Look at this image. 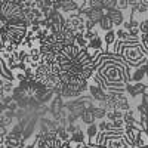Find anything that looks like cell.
Segmentation results:
<instances>
[{
  "label": "cell",
  "instance_id": "obj_1",
  "mask_svg": "<svg viewBox=\"0 0 148 148\" xmlns=\"http://www.w3.org/2000/svg\"><path fill=\"white\" fill-rule=\"evenodd\" d=\"M107 53H117L120 55L125 62L130 68H136L145 64V61L148 58V53L142 49L141 42H126V40H116L113 45L107 46L105 49Z\"/></svg>",
  "mask_w": 148,
  "mask_h": 148
},
{
  "label": "cell",
  "instance_id": "obj_2",
  "mask_svg": "<svg viewBox=\"0 0 148 148\" xmlns=\"http://www.w3.org/2000/svg\"><path fill=\"white\" fill-rule=\"evenodd\" d=\"M104 148H133L127 138L125 136V127L114 129V130H105L104 132Z\"/></svg>",
  "mask_w": 148,
  "mask_h": 148
},
{
  "label": "cell",
  "instance_id": "obj_3",
  "mask_svg": "<svg viewBox=\"0 0 148 148\" xmlns=\"http://www.w3.org/2000/svg\"><path fill=\"white\" fill-rule=\"evenodd\" d=\"M3 144L6 148H24L27 145V139L24 138L22 132L10 130L3 136Z\"/></svg>",
  "mask_w": 148,
  "mask_h": 148
},
{
  "label": "cell",
  "instance_id": "obj_4",
  "mask_svg": "<svg viewBox=\"0 0 148 148\" xmlns=\"http://www.w3.org/2000/svg\"><path fill=\"white\" fill-rule=\"evenodd\" d=\"M89 93H90V96H92V99H93V102L95 104H98V102H101V101H104L105 99V96H107V90H104L101 86H98L96 83H90L89 84Z\"/></svg>",
  "mask_w": 148,
  "mask_h": 148
},
{
  "label": "cell",
  "instance_id": "obj_5",
  "mask_svg": "<svg viewBox=\"0 0 148 148\" xmlns=\"http://www.w3.org/2000/svg\"><path fill=\"white\" fill-rule=\"evenodd\" d=\"M105 14L110 16L111 21H113L114 27H120V25H123V22H125V14H123V10L114 8V9L105 10Z\"/></svg>",
  "mask_w": 148,
  "mask_h": 148
},
{
  "label": "cell",
  "instance_id": "obj_6",
  "mask_svg": "<svg viewBox=\"0 0 148 148\" xmlns=\"http://www.w3.org/2000/svg\"><path fill=\"white\" fill-rule=\"evenodd\" d=\"M141 129H142L141 125H135V126H130V127H125V136L127 138V141H129V144L132 147L135 145V142H136Z\"/></svg>",
  "mask_w": 148,
  "mask_h": 148
},
{
  "label": "cell",
  "instance_id": "obj_7",
  "mask_svg": "<svg viewBox=\"0 0 148 148\" xmlns=\"http://www.w3.org/2000/svg\"><path fill=\"white\" fill-rule=\"evenodd\" d=\"M80 3L77 0H61V12H67V14H71V12L79 10Z\"/></svg>",
  "mask_w": 148,
  "mask_h": 148
},
{
  "label": "cell",
  "instance_id": "obj_8",
  "mask_svg": "<svg viewBox=\"0 0 148 148\" xmlns=\"http://www.w3.org/2000/svg\"><path fill=\"white\" fill-rule=\"evenodd\" d=\"M98 27H99L102 31H108V30L114 28V24H113V21L110 19V16L107 14H104V16L99 19V22H98Z\"/></svg>",
  "mask_w": 148,
  "mask_h": 148
},
{
  "label": "cell",
  "instance_id": "obj_9",
  "mask_svg": "<svg viewBox=\"0 0 148 148\" xmlns=\"http://www.w3.org/2000/svg\"><path fill=\"white\" fill-rule=\"evenodd\" d=\"M79 117H80V121H82V123H84L86 126L95 121V116H93V113H92L90 107H89V108H86V110L83 111V113H82Z\"/></svg>",
  "mask_w": 148,
  "mask_h": 148
},
{
  "label": "cell",
  "instance_id": "obj_10",
  "mask_svg": "<svg viewBox=\"0 0 148 148\" xmlns=\"http://www.w3.org/2000/svg\"><path fill=\"white\" fill-rule=\"evenodd\" d=\"M98 125L93 121V123H90V125H88V129H86V138H88L89 141H84V142H92L93 139H95V136H96V133H98ZM83 142V144H84Z\"/></svg>",
  "mask_w": 148,
  "mask_h": 148
},
{
  "label": "cell",
  "instance_id": "obj_11",
  "mask_svg": "<svg viewBox=\"0 0 148 148\" xmlns=\"http://www.w3.org/2000/svg\"><path fill=\"white\" fill-rule=\"evenodd\" d=\"M104 45H105V47L107 46H110V45H113L116 40H117V36H116V31H114V28L113 30H108V31H105V36H104Z\"/></svg>",
  "mask_w": 148,
  "mask_h": 148
},
{
  "label": "cell",
  "instance_id": "obj_12",
  "mask_svg": "<svg viewBox=\"0 0 148 148\" xmlns=\"http://www.w3.org/2000/svg\"><path fill=\"white\" fill-rule=\"evenodd\" d=\"M14 2L24 10V9H30L34 6V0H14Z\"/></svg>",
  "mask_w": 148,
  "mask_h": 148
},
{
  "label": "cell",
  "instance_id": "obj_13",
  "mask_svg": "<svg viewBox=\"0 0 148 148\" xmlns=\"http://www.w3.org/2000/svg\"><path fill=\"white\" fill-rule=\"evenodd\" d=\"M74 43H76L77 46H80V47H86V46H88V40L84 39L83 33H77L76 34V42H74Z\"/></svg>",
  "mask_w": 148,
  "mask_h": 148
},
{
  "label": "cell",
  "instance_id": "obj_14",
  "mask_svg": "<svg viewBox=\"0 0 148 148\" xmlns=\"http://www.w3.org/2000/svg\"><path fill=\"white\" fill-rule=\"evenodd\" d=\"M139 42H141L142 49L148 53V33H141L139 34Z\"/></svg>",
  "mask_w": 148,
  "mask_h": 148
},
{
  "label": "cell",
  "instance_id": "obj_15",
  "mask_svg": "<svg viewBox=\"0 0 148 148\" xmlns=\"http://www.w3.org/2000/svg\"><path fill=\"white\" fill-rule=\"evenodd\" d=\"M102 8H104V10L117 8V0H102Z\"/></svg>",
  "mask_w": 148,
  "mask_h": 148
},
{
  "label": "cell",
  "instance_id": "obj_16",
  "mask_svg": "<svg viewBox=\"0 0 148 148\" xmlns=\"http://www.w3.org/2000/svg\"><path fill=\"white\" fill-rule=\"evenodd\" d=\"M138 25L141 33H148V18H142L141 21H138Z\"/></svg>",
  "mask_w": 148,
  "mask_h": 148
},
{
  "label": "cell",
  "instance_id": "obj_17",
  "mask_svg": "<svg viewBox=\"0 0 148 148\" xmlns=\"http://www.w3.org/2000/svg\"><path fill=\"white\" fill-rule=\"evenodd\" d=\"M86 3L89 8H102V0H86Z\"/></svg>",
  "mask_w": 148,
  "mask_h": 148
},
{
  "label": "cell",
  "instance_id": "obj_18",
  "mask_svg": "<svg viewBox=\"0 0 148 148\" xmlns=\"http://www.w3.org/2000/svg\"><path fill=\"white\" fill-rule=\"evenodd\" d=\"M127 8H129L127 0H117V9H120V10H126Z\"/></svg>",
  "mask_w": 148,
  "mask_h": 148
},
{
  "label": "cell",
  "instance_id": "obj_19",
  "mask_svg": "<svg viewBox=\"0 0 148 148\" xmlns=\"http://www.w3.org/2000/svg\"><path fill=\"white\" fill-rule=\"evenodd\" d=\"M113 125L117 129H123V127H125V120H123V119H116V120H113Z\"/></svg>",
  "mask_w": 148,
  "mask_h": 148
},
{
  "label": "cell",
  "instance_id": "obj_20",
  "mask_svg": "<svg viewBox=\"0 0 148 148\" xmlns=\"http://www.w3.org/2000/svg\"><path fill=\"white\" fill-rule=\"evenodd\" d=\"M80 148H104V147H98V145H93V144H88V142H84Z\"/></svg>",
  "mask_w": 148,
  "mask_h": 148
},
{
  "label": "cell",
  "instance_id": "obj_21",
  "mask_svg": "<svg viewBox=\"0 0 148 148\" xmlns=\"http://www.w3.org/2000/svg\"><path fill=\"white\" fill-rule=\"evenodd\" d=\"M77 2H79V3H82V2H86V0H77Z\"/></svg>",
  "mask_w": 148,
  "mask_h": 148
}]
</instances>
